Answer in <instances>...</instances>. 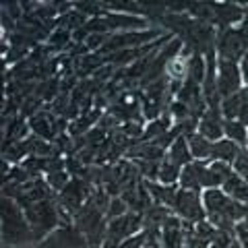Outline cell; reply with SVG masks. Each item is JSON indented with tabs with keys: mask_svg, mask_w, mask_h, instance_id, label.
Wrapping results in <instances>:
<instances>
[{
	"mask_svg": "<svg viewBox=\"0 0 248 248\" xmlns=\"http://www.w3.org/2000/svg\"><path fill=\"white\" fill-rule=\"evenodd\" d=\"M240 71H242V77H244V85L248 83V52H246V56L240 60Z\"/></svg>",
	"mask_w": 248,
	"mask_h": 248,
	"instance_id": "cell-25",
	"label": "cell"
},
{
	"mask_svg": "<svg viewBox=\"0 0 248 248\" xmlns=\"http://www.w3.org/2000/svg\"><path fill=\"white\" fill-rule=\"evenodd\" d=\"M180 188L186 190H199L203 192L207 188H219V182L213 174L209 161H192V164L184 166L182 168V174H180V182H178Z\"/></svg>",
	"mask_w": 248,
	"mask_h": 248,
	"instance_id": "cell-5",
	"label": "cell"
},
{
	"mask_svg": "<svg viewBox=\"0 0 248 248\" xmlns=\"http://www.w3.org/2000/svg\"><path fill=\"white\" fill-rule=\"evenodd\" d=\"M143 248H161V246H159V240L155 238V236H151V238H149V242H147Z\"/></svg>",
	"mask_w": 248,
	"mask_h": 248,
	"instance_id": "cell-26",
	"label": "cell"
},
{
	"mask_svg": "<svg viewBox=\"0 0 248 248\" xmlns=\"http://www.w3.org/2000/svg\"><path fill=\"white\" fill-rule=\"evenodd\" d=\"M246 52H248V21L217 31L215 54L219 60H230L240 64V60L246 56Z\"/></svg>",
	"mask_w": 248,
	"mask_h": 248,
	"instance_id": "cell-4",
	"label": "cell"
},
{
	"mask_svg": "<svg viewBox=\"0 0 248 248\" xmlns=\"http://www.w3.org/2000/svg\"><path fill=\"white\" fill-rule=\"evenodd\" d=\"M145 188H147V192H149L153 205H161V207L172 209L174 201H176V195H178V188H180V186H166V184H161L157 180H147Z\"/></svg>",
	"mask_w": 248,
	"mask_h": 248,
	"instance_id": "cell-13",
	"label": "cell"
},
{
	"mask_svg": "<svg viewBox=\"0 0 248 248\" xmlns=\"http://www.w3.org/2000/svg\"><path fill=\"white\" fill-rule=\"evenodd\" d=\"M172 213L178 215L186 223L205 221L207 219V213H205V205H203V192L178 188V195H176V201H174Z\"/></svg>",
	"mask_w": 248,
	"mask_h": 248,
	"instance_id": "cell-6",
	"label": "cell"
},
{
	"mask_svg": "<svg viewBox=\"0 0 248 248\" xmlns=\"http://www.w3.org/2000/svg\"><path fill=\"white\" fill-rule=\"evenodd\" d=\"M166 157L172 161V164L176 166H188L195 161V157H192V153H190V147H188V139H186L184 135L182 137H178L176 141L168 147V151H166Z\"/></svg>",
	"mask_w": 248,
	"mask_h": 248,
	"instance_id": "cell-14",
	"label": "cell"
},
{
	"mask_svg": "<svg viewBox=\"0 0 248 248\" xmlns=\"http://www.w3.org/2000/svg\"><path fill=\"white\" fill-rule=\"evenodd\" d=\"M244 87H246L244 77H242V71H240L238 62L217 58V89H219L221 99L236 95V93L242 91Z\"/></svg>",
	"mask_w": 248,
	"mask_h": 248,
	"instance_id": "cell-9",
	"label": "cell"
},
{
	"mask_svg": "<svg viewBox=\"0 0 248 248\" xmlns=\"http://www.w3.org/2000/svg\"><path fill=\"white\" fill-rule=\"evenodd\" d=\"M186 139H188V147H190L192 157H195L197 161H211V157H213V143L209 141V139H205L199 130L190 133Z\"/></svg>",
	"mask_w": 248,
	"mask_h": 248,
	"instance_id": "cell-15",
	"label": "cell"
},
{
	"mask_svg": "<svg viewBox=\"0 0 248 248\" xmlns=\"http://www.w3.org/2000/svg\"><path fill=\"white\" fill-rule=\"evenodd\" d=\"M242 223H244V226H246V228H248V215H246V217H244V221H242Z\"/></svg>",
	"mask_w": 248,
	"mask_h": 248,
	"instance_id": "cell-29",
	"label": "cell"
},
{
	"mask_svg": "<svg viewBox=\"0 0 248 248\" xmlns=\"http://www.w3.org/2000/svg\"><path fill=\"white\" fill-rule=\"evenodd\" d=\"M17 203L27 215L35 242H44L54 230L62 226V209L54 197L46 201H37V203L27 199H17Z\"/></svg>",
	"mask_w": 248,
	"mask_h": 248,
	"instance_id": "cell-2",
	"label": "cell"
},
{
	"mask_svg": "<svg viewBox=\"0 0 248 248\" xmlns=\"http://www.w3.org/2000/svg\"><path fill=\"white\" fill-rule=\"evenodd\" d=\"M203 205L207 213V221L223 232H236L238 223L244 221L248 215V205L238 203L228 197L221 188H207L203 190Z\"/></svg>",
	"mask_w": 248,
	"mask_h": 248,
	"instance_id": "cell-1",
	"label": "cell"
},
{
	"mask_svg": "<svg viewBox=\"0 0 248 248\" xmlns=\"http://www.w3.org/2000/svg\"><path fill=\"white\" fill-rule=\"evenodd\" d=\"M180 174H182V168L172 164L168 157H164L161 159V164H159L157 182L166 184V186H178V182H180Z\"/></svg>",
	"mask_w": 248,
	"mask_h": 248,
	"instance_id": "cell-19",
	"label": "cell"
},
{
	"mask_svg": "<svg viewBox=\"0 0 248 248\" xmlns=\"http://www.w3.org/2000/svg\"><path fill=\"white\" fill-rule=\"evenodd\" d=\"M37 248H89V242L75 223H68L54 230Z\"/></svg>",
	"mask_w": 248,
	"mask_h": 248,
	"instance_id": "cell-10",
	"label": "cell"
},
{
	"mask_svg": "<svg viewBox=\"0 0 248 248\" xmlns=\"http://www.w3.org/2000/svg\"><path fill=\"white\" fill-rule=\"evenodd\" d=\"M29 128L40 137V139H52L54 137V126H52V120H48V116L44 114H37L29 120Z\"/></svg>",
	"mask_w": 248,
	"mask_h": 248,
	"instance_id": "cell-20",
	"label": "cell"
},
{
	"mask_svg": "<svg viewBox=\"0 0 248 248\" xmlns=\"http://www.w3.org/2000/svg\"><path fill=\"white\" fill-rule=\"evenodd\" d=\"M128 211H130V207L126 205V201H124L122 197H112L110 205H108V209H106V217H108V221H110V219H116V217L126 215Z\"/></svg>",
	"mask_w": 248,
	"mask_h": 248,
	"instance_id": "cell-22",
	"label": "cell"
},
{
	"mask_svg": "<svg viewBox=\"0 0 248 248\" xmlns=\"http://www.w3.org/2000/svg\"><path fill=\"white\" fill-rule=\"evenodd\" d=\"M102 248H116V246H114V244H110V242H106Z\"/></svg>",
	"mask_w": 248,
	"mask_h": 248,
	"instance_id": "cell-28",
	"label": "cell"
},
{
	"mask_svg": "<svg viewBox=\"0 0 248 248\" xmlns=\"http://www.w3.org/2000/svg\"><path fill=\"white\" fill-rule=\"evenodd\" d=\"M149 238H151V234L147 230H143V232H139L137 236H133V238H126L124 242H120L116 248H143L147 242H149Z\"/></svg>",
	"mask_w": 248,
	"mask_h": 248,
	"instance_id": "cell-23",
	"label": "cell"
},
{
	"mask_svg": "<svg viewBox=\"0 0 248 248\" xmlns=\"http://www.w3.org/2000/svg\"><path fill=\"white\" fill-rule=\"evenodd\" d=\"M230 248H242V244H240V242H238V240L234 238V242H232V244H230Z\"/></svg>",
	"mask_w": 248,
	"mask_h": 248,
	"instance_id": "cell-27",
	"label": "cell"
},
{
	"mask_svg": "<svg viewBox=\"0 0 248 248\" xmlns=\"http://www.w3.org/2000/svg\"><path fill=\"white\" fill-rule=\"evenodd\" d=\"M0 217H2L4 246H21V244L35 242L33 232H31V226L27 221V215L15 199L2 197V201H0Z\"/></svg>",
	"mask_w": 248,
	"mask_h": 248,
	"instance_id": "cell-3",
	"label": "cell"
},
{
	"mask_svg": "<svg viewBox=\"0 0 248 248\" xmlns=\"http://www.w3.org/2000/svg\"><path fill=\"white\" fill-rule=\"evenodd\" d=\"M161 35V31H153V29H143V31H122V33H112L110 40L106 42V46L99 52H124V50H137L147 46V42L155 40L157 42Z\"/></svg>",
	"mask_w": 248,
	"mask_h": 248,
	"instance_id": "cell-7",
	"label": "cell"
},
{
	"mask_svg": "<svg viewBox=\"0 0 248 248\" xmlns=\"http://www.w3.org/2000/svg\"><path fill=\"white\" fill-rule=\"evenodd\" d=\"M232 168H234V172H236L240 178H244V180L248 182V151H246V149L240 151V155L236 157L234 164H232Z\"/></svg>",
	"mask_w": 248,
	"mask_h": 248,
	"instance_id": "cell-24",
	"label": "cell"
},
{
	"mask_svg": "<svg viewBox=\"0 0 248 248\" xmlns=\"http://www.w3.org/2000/svg\"><path fill=\"white\" fill-rule=\"evenodd\" d=\"M240 151H242V147L223 137L217 143H213V157H211V161H223V164L232 166L236 161V157L240 155Z\"/></svg>",
	"mask_w": 248,
	"mask_h": 248,
	"instance_id": "cell-16",
	"label": "cell"
},
{
	"mask_svg": "<svg viewBox=\"0 0 248 248\" xmlns=\"http://www.w3.org/2000/svg\"><path fill=\"white\" fill-rule=\"evenodd\" d=\"M143 230H145L143 213L128 211L126 215L116 217V219L108 221V238H106V242L118 246L126 238H133V236H137L139 232H143Z\"/></svg>",
	"mask_w": 248,
	"mask_h": 248,
	"instance_id": "cell-8",
	"label": "cell"
},
{
	"mask_svg": "<svg viewBox=\"0 0 248 248\" xmlns=\"http://www.w3.org/2000/svg\"><path fill=\"white\" fill-rule=\"evenodd\" d=\"M221 190L226 192L228 197L238 201V203L248 205V182L244 180V178H240L236 172L226 180V184L221 186Z\"/></svg>",
	"mask_w": 248,
	"mask_h": 248,
	"instance_id": "cell-17",
	"label": "cell"
},
{
	"mask_svg": "<svg viewBox=\"0 0 248 248\" xmlns=\"http://www.w3.org/2000/svg\"><path fill=\"white\" fill-rule=\"evenodd\" d=\"M223 137L244 149L248 143V126H244L240 120H223Z\"/></svg>",
	"mask_w": 248,
	"mask_h": 248,
	"instance_id": "cell-18",
	"label": "cell"
},
{
	"mask_svg": "<svg viewBox=\"0 0 248 248\" xmlns=\"http://www.w3.org/2000/svg\"><path fill=\"white\" fill-rule=\"evenodd\" d=\"M223 120L226 118L221 114V108H207V112L199 118L197 130L211 143H217L223 139Z\"/></svg>",
	"mask_w": 248,
	"mask_h": 248,
	"instance_id": "cell-12",
	"label": "cell"
},
{
	"mask_svg": "<svg viewBox=\"0 0 248 248\" xmlns=\"http://www.w3.org/2000/svg\"><path fill=\"white\" fill-rule=\"evenodd\" d=\"M46 182H48V186L54 190V192H60L66 188L68 182H71V176H68V172H64V170H60V172H52V174H46Z\"/></svg>",
	"mask_w": 248,
	"mask_h": 248,
	"instance_id": "cell-21",
	"label": "cell"
},
{
	"mask_svg": "<svg viewBox=\"0 0 248 248\" xmlns=\"http://www.w3.org/2000/svg\"><path fill=\"white\" fill-rule=\"evenodd\" d=\"M159 246L161 248H186V230L184 221L178 215H168L159 230Z\"/></svg>",
	"mask_w": 248,
	"mask_h": 248,
	"instance_id": "cell-11",
	"label": "cell"
}]
</instances>
